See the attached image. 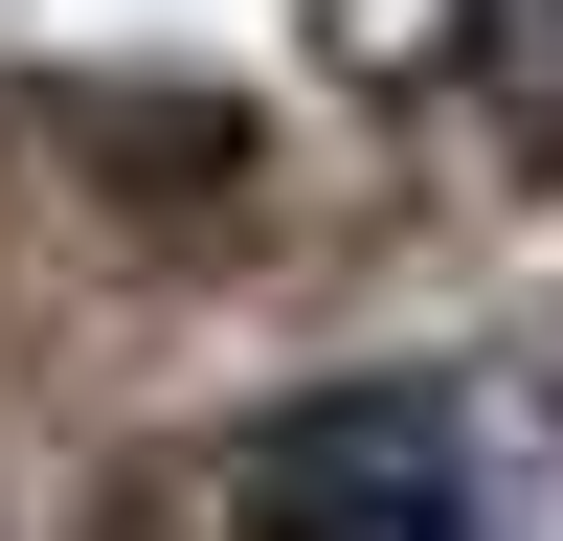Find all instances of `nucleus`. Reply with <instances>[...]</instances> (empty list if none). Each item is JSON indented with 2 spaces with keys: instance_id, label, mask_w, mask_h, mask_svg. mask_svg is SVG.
Returning <instances> with one entry per match:
<instances>
[{
  "instance_id": "f257e3e1",
  "label": "nucleus",
  "mask_w": 563,
  "mask_h": 541,
  "mask_svg": "<svg viewBox=\"0 0 563 541\" xmlns=\"http://www.w3.org/2000/svg\"><path fill=\"white\" fill-rule=\"evenodd\" d=\"M249 541H563V474L474 384H316L249 429Z\"/></svg>"
}]
</instances>
